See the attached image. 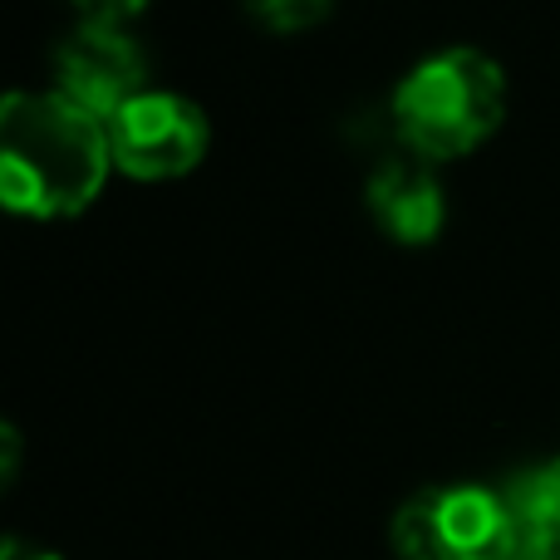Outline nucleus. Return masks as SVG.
I'll return each instance as SVG.
<instances>
[{
  "mask_svg": "<svg viewBox=\"0 0 560 560\" xmlns=\"http://www.w3.org/2000/svg\"><path fill=\"white\" fill-rule=\"evenodd\" d=\"M114 148L108 124L55 89H10L0 104V197L15 217L65 222L98 202Z\"/></svg>",
  "mask_w": 560,
  "mask_h": 560,
  "instance_id": "obj_1",
  "label": "nucleus"
},
{
  "mask_svg": "<svg viewBox=\"0 0 560 560\" xmlns=\"http://www.w3.org/2000/svg\"><path fill=\"white\" fill-rule=\"evenodd\" d=\"M394 128L423 163L467 158L506 118V69L477 45H447L423 55L394 84Z\"/></svg>",
  "mask_w": 560,
  "mask_h": 560,
  "instance_id": "obj_2",
  "label": "nucleus"
},
{
  "mask_svg": "<svg viewBox=\"0 0 560 560\" xmlns=\"http://www.w3.org/2000/svg\"><path fill=\"white\" fill-rule=\"evenodd\" d=\"M398 560H512L502 487L438 482L413 492L388 526Z\"/></svg>",
  "mask_w": 560,
  "mask_h": 560,
  "instance_id": "obj_3",
  "label": "nucleus"
},
{
  "mask_svg": "<svg viewBox=\"0 0 560 560\" xmlns=\"http://www.w3.org/2000/svg\"><path fill=\"white\" fill-rule=\"evenodd\" d=\"M114 167L138 183H173L187 177L212 148V124L197 98L177 89H143L133 104L108 118Z\"/></svg>",
  "mask_w": 560,
  "mask_h": 560,
  "instance_id": "obj_4",
  "label": "nucleus"
},
{
  "mask_svg": "<svg viewBox=\"0 0 560 560\" xmlns=\"http://www.w3.org/2000/svg\"><path fill=\"white\" fill-rule=\"evenodd\" d=\"M148 89V55L114 20H79L55 49V94L94 114L98 124Z\"/></svg>",
  "mask_w": 560,
  "mask_h": 560,
  "instance_id": "obj_5",
  "label": "nucleus"
},
{
  "mask_svg": "<svg viewBox=\"0 0 560 560\" xmlns=\"http://www.w3.org/2000/svg\"><path fill=\"white\" fill-rule=\"evenodd\" d=\"M364 202L374 226L398 246H428L443 236L447 226V187L438 177L433 163L413 153L384 158V163L369 173Z\"/></svg>",
  "mask_w": 560,
  "mask_h": 560,
  "instance_id": "obj_6",
  "label": "nucleus"
},
{
  "mask_svg": "<svg viewBox=\"0 0 560 560\" xmlns=\"http://www.w3.org/2000/svg\"><path fill=\"white\" fill-rule=\"evenodd\" d=\"M512 560H560V457H536L502 477Z\"/></svg>",
  "mask_w": 560,
  "mask_h": 560,
  "instance_id": "obj_7",
  "label": "nucleus"
},
{
  "mask_svg": "<svg viewBox=\"0 0 560 560\" xmlns=\"http://www.w3.org/2000/svg\"><path fill=\"white\" fill-rule=\"evenodd\" d=\"M246 5L256 10V20H261L266 30H276V35H295V30L319 25L335 0H246Z\"/></svg>",
  "mask_w": 560,
  "mask_h": 560,
  "instance_id": "obj_8",
  "label": "nucleus"
},
{
  "mask_svg": "<svg viewBox=\"0 0 560 560\" xmlns=\"http://www.w3.org/2000/svg\"><path fill=\"white\" fill-rule=\"evenodd\" d=\"M69 5H79L84 20H114V25H128L133 15L148 10V0H69Z\"/></svg>",
  "mask_w": 560,
  "mask_h": 560,
  "instance_id": "obj_9",
  "label": "nucleus"
},
{
  "mask_svg": "<svg viewBox=\"0 0 560 560\" xmlns=\"http://www.w3.org/2000/svg\"><path fill=\"white\" fill-rule=\"evenodd\" d=\"M0 560H59V556L45 551V546H30V541H20V536H10V541L0 546Z\"/></svg>",
  "mask_w": 560,
  "mask_h": 560,
  "instance_id": "obj_10",
  "label": "nucleus"
},
{
  "mask_svg": "<svg viewBox=\"0 0 560 560\" xmlns=\"http://www.w3.org/2000/svg\"><path fill=\"white\" fill-rule=\"evenodd\" d=\"M0 438H5V482H15V467H20V428L5 423V428H0Z\"/></svg>",
  "mask_w": 560,
  "mask_h": 560,
  "instance_id": "obj_11",
  "label": "nucleus"
}]
</instances>
